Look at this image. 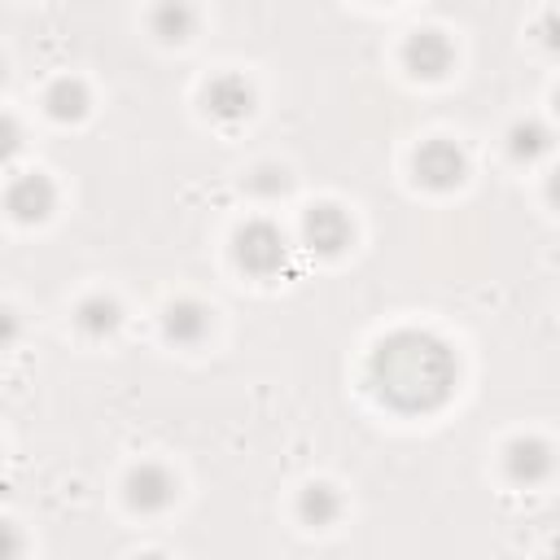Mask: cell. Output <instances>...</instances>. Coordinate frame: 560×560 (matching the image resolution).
Segmentation results:
<instances>
[{"label": "cell", "instance_id": "cell-6", "mask_svg": "<svg viewBox=\"0 0 560 560\" xmlns=\"http://www.w3.org/2000/svg\"><path fill=\"white\" fill-rule=\"evenodd\" d=\"M455 66V44L446 39V31L438 26H416L407 39H402V70L420 83H433L442 79L446 70Z\"/></svg>", "mask_w": 560, "mask_h": 560}, {"label": "cell", "instance_id": "cell-7", "mask_svg": "<svg viewBox=\"0 0 560 560\" xmlns=\"http://www.w3.org/2000/svg\"><path fill=\"white\" fill-rule=\"evenodd\" d=\"M254 105H258V92L241 70H219L201 88V109L219 122H241L254 114Z\"/></svg>", "mask_w": 560, "mask_h": 560}, {"label": "cell", "instance_id": "cell-12", "mask_svg": "<svg viewBox=\"0 0 560 560\" xmlns=\"http://www.w3.org/2000/svg\"><path fill=\"white\" fill-rule=\"evenodd\" d=\"M44 109H48V118H57V122H83L88 109H92V92H88V83H83L79 74H61V79L48 83Z\"/></svg>", "mask_w": 560, "mask_h": 560}, {"label": "cell", "instance_id": "cell-16", "mask_svg": "<svg viewBox=\"0 0 560 560\" xmlns=\"http://www.w3.org/2000/svg\"><path fill=\"white\" fill-rule=\"evenodd\" d=\"M293 188V175H289V166H280V162H258L249 175H245V192H254L258 201H276V197H284Z\"/></svg>", "mask_w": 560, "mask_h": 560}, {"label": "cell", "instance_id": "cell-2", "mask_svg": "<svg viewBox=\"0 0 560 560\" xmlns=\"http://www.w3.org/2000/svg\"><path fill=\"white\" fill-rule=\"evenodd\" d=\"M232 262L249 276V280H271L289 267V236L280 223L271 219H245L232 232Z\"/></svg>", "mask_w": 560, "mask_h": 560}, {"label": "cell", "instance_id": "cell-15", "mask_svg": "<svg viewBox=\"0 0 560 560\" xmlns=\"http://www.w3.org/2000/svg\"><path fill=\"white\" fill-rule=\"evenodd\" d=\"M149 26H153V35L162 44H184L192 35V26H197V9H188V4H158L149 13Z\"/></svg>", "mask_w": 560, "mask_h": 560}, {"label": "cell", "instance_id": "cell-23", "mask_svg": "<svg viewBox=\"0 0 560 560\" xmlns=\"http://www.w3.org/2000/svg\"><path fill=\"white\" fill-rule=\"evenodd\" d=\"M551 101H556V114H560V88H556V92H551Z\"/></svg>", "mask_w": 560, "mask_h": 560}, {"label": "cell", "instance_id": "cell-5", "mask_svg": "<svg viewBox=\"0 0 560 560\" xmlns=\"http://www.w3.org/2000/svg\"><path fill=\"white\" fill-rule=\"evenodd\" d=\"M175 494H179V477L158 459L131 464L127 477H122V499L136 512H166L175 503Z\"/></svg>", "mask_w": 560, "mask_h": 560}, {"label": "cell", "instance_id": "cell-3", "mask_svg": "<svg viewBox=\"0 0 560 560\" xmlns=\"http://www.w3.org/2000/svg\"><path fill=\"white\" fill-rule=\"evenodd\" d=\"M411 175L429 192H451L468 179V153L451 136H429L411 153Z\"/></svg>", "mask_w": 560, "mask_h": 560}, {"label": "cell", "instance_id": "cell-9", "mask_svg": "<svg viewBox=\"0 0 560 560\" xmlns=\"http://www.w3.org/2000/svg\"><path fill=\"white\" fill-rule=\"evenodd\" d=\"M4 210L18 223H44L57 210V184L44 171H22L4 188Z\"/></svg>", "mask_w": 560, "mask_h": 560}, {"label": "cell", "instance_id": "cell-8", "mask_svg": "<svg viewBox=\"0 0 560 560\" xmlns=\"http://www.w3.org/2000/svg\"><path fill=\"white\" fill-rule=\"evenodd\" d=\"M551 468H556V451H551L547 438H538V433L508 438V446H503V472H508L512 486H538V481L551 477Z\"/></svg>", "mask_w": 560, "mask_h": 560}, {"label": "cell", "instance_id": "cell-22", "mask_svg": "<svg viewBox=\"0 0 560 560\" xmlns=\"http://www.w3.org/2000/svg\"><path fill=\"white\" fill-rule=\"evenodd\" d=\"M136 560H166V551H140Z\"/></svg>", "mask_w": 560, "mask_h": 560}, {"label": "cell", "instance_id": "cell-14", "mask_svg": "<svg viewBox=\"0 0 560 560\" xmlns=\"http://www.w3.org/2000/svg\"><path fill=\"white\" fill-rule=\"evenodd\" d=\"M118 324H122V306H118V298H109V293H88V298L74 306V328H79L83 337H92V341L114 337Z\"/></svg>", "mask_w": 560, "mask_h": 560}, {"label": "cell", "instance_id": "cell-21", "mask_svg": "<svg viewBox=\"0 0 560 560\" xmlns=\"http://www.w3.org/2000/svg\"><path fill=\"white\" fill-rule=\"evenodd\" d=\"M18 337V311H4V341Z\"/></svg>", "mask_w": 560, "mask_h": 560}, {"label": "cell", "instance_id": "cell-18", "mask_svg": "<svg viewBox=\"0 0 560 560\" xmlns=\"http://www.w3.org/2000/svg\"><path fill=\"white\" fill-rule=\"evenodd\" d=\"M4 162H13L18 158V149H22V127H18V118L13 114H4Z\"/></svg>", "mask_w": 560, "mask_h": 560}, {"label": "cell", "instance_id": "cell-13", "mask_svg": "<svg viewBox=\"0 0 560 560\" xmlns=\"http://www.w3.org/2000/svg\"><path fill=\"white\" fill-rule=\"evenodd\" d=\"M293 508H298V521L306 529H328L341 516V490L332 481H306L298 490V503Z\"/></svg>", "mask_w": 560, "mask_h": 560}, {"label": "cell", "instance_id": "cell-20", "mask_svg": "<svg viewBox=\"0 0 560 560\" xmlns=\"http://www.w3.org/2000/svg\"><path fill=\"white\" fill-rule=\"evenodd\" d=\"M547 201H551V206L560 210V166H556V171L547 175Z\"/></svg>", "mask_w": 560, "mask_h": 560}, {"label": "cell", "instance_id": "cell-1", "mask_svg": "<svg viewBox=\"0 0 560 560\" xmlns=\"http://www.w3.org/2000/svg\"><path fill=\"white\" fill-rule=\"evenodd\" d=\"M363 385L394 416H433L459 389V354L433 328H394L368 350Z\"/></svg>", "mask_w": 560, "mask_h": 560}, {"label": "cell", "instance_id": "cell-24", "mask_svg": "<svg viewBox=\"0 0 560 560\" xmlns=\"http://www.w3.org/2000/svg\"><path fill=\"white\" fill-rule=\"evenodd\" d=\"M551 560H560V542H556V551H551Z\"/></svg>", "mask_w": 560, "mask_h": 560}, {"label": "cell", "instance_id": "cell-17", "mask_svg": "<svg viewBox=\"0 0 560 560\" xmlns=\"http://www.w3.org/2000/svg\"><path fill=\"white\" fill-rule=\"evenodd\" d=\"M534 35H538V44H542L547 52L560 57V9H542L538 22H534Z\"/></svg>", "mask_w": 560, "mask_h": 560}, {"label": "cell", "instance_id": "cell-19", "mask_svg": "<svg viewBox=\"0 0 560 560\" xmlns=\"http://www.w3.org/2000/svg\"><path fill=\"white\" fill-rule=\"evenodd\" d=\"M0 529H4V560H18V556H22V534H18V525L4 521Z\"/></svg>", "mask_w": 560, "mask_h": 560}, {"label": "cell", "instance_id": "cell-10", "mask_svg": "<svg viewBox=\"0 0 560 560\" xmlns=\"http://www.w3.org/2000/svg\"><path fill=\"white\" fill-rule=\"evenodd\" d=\"M210 328H214V311L206 302H197V298H175L162 311V337L184 346V350L201 346L210 337Z\"/></svg>", "mask_w": 560, "mask_h": 560}, {"label": "cell", "instance_id": "cell-11", "mask_svg": "<svg viewBox=\"0 0 560 560\" xmlns=\"http://www.w3.org/2000/svg\"><path fill=\"white\" fill-rule=\"evenodd\" d=\"M503 144H508V158H512V162L534 166V162H542V158L556 149V136H551V127H547L542 118L529 114V118H516V122L508 127Z\"/></svg>", "mask_w": 560, "mask_h": 560}, {"label": "cell", "instance_id": "cell-4", "mask_svg": "<svg viewBox=\"0 0 560 560\" xmlns=\"http://www.w3.org/2000/svg\"><path fill=\"white\" fill-rule=\"evenodd\" d=\"M302 245L311 254H324V258H337L354 245V219L346 206L337 201H311L302 210Z\"/></svg>", "mask_w": 560, "mask_h": 560}]
</instances>
